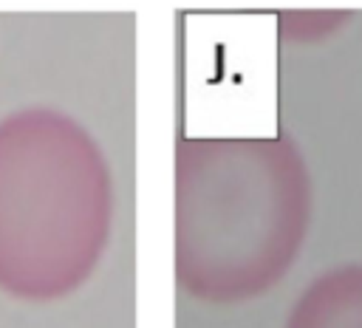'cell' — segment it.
I'll return each instance as SVG.
<instances>
[{"label":"cell","instance_id":"cell-1","mask_svg":"<svg viewBox=\"0 0 362 328\" xmlns=\"http://www.w3.org/2000/svg\"><path fill=\"white\" fill-rule=\"evenodd\" d=\"M311 215V170L288 133L175 141L173 266L189 297L232 305L272 291L297 263Z\"/></svg>","mask_w":362,"mask_h":328},{"label":"cell","instance_id":"cell-2","mask_svg":"<svg viewBox=\"0 0 362 328\" xmlns=\"http://www.w3.org/2000/svg\"><path fill=\"white\" fill-rule=\"evenodd\" d=\"M283 328H362V263L317 274L288 308Z\"/></svg>","mask_w":362,"mask_h":328}]
</instances>
